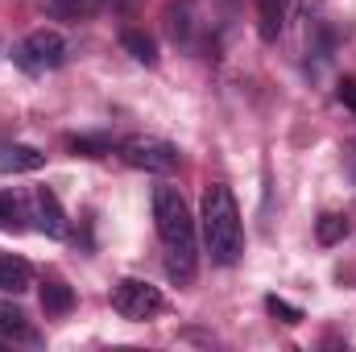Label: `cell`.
Here are the masks:
<instances>
[{
  "mask_svg": "<svg viewBox=\"0 0 356 352\" xmlns=\"http://www.w3.org/2000/svg\"><path fill=\"white\" fill-rule=\"evenodd\" d=\"M67 145H71V154H83V158H104V154H112V137H104V133L71 137Z\"/></svg>",
  "mask_w": 356,
  "mask_h": 352,
  "instance_id": "cell-15",
  "label": "cell"
},
{
  "mask_svg": "<svg viewBox=\"0 0 356 352\" xmlns=\"http://www.w3.org/2000/svg\"><path fill=\"white\" fill-rule=\"evenodd\" d=\"M120 46H124L137 63L158 67V42H154L149 33H141V29H124V33H120Z\"/></svg>",
  "mask_w": 356,
  "mask_h": 352,
  "instance_id": "cell-13",
  "label": "cell"
},
{
  "mask_svg": "<svg viewBox=\"0 0 356 352\" xmlns=\"http://www.w3.org/2000/svg\"><path fill=\"white\" fill-rule=\"evenodd\" d=\"M13 63L25 75H46V71H54V67L67 63V42L54 29H33L21 46H13Z\"/></svg>",
  "mask_w": 356,
  "mask_h": 352,
  "instance_id": "cell-3",
  "label": "cell"
},
{
  "mask_svg": "<svg viewBox=\"0 0 356 352\" xmlns=\"http://www.w3.org/2000/svg\"><path fill=\"white\" fill-rule=\"evenodd\" d=\"M104 4H108V8H112V13H129V8H133V4H137V0H104Z\"/></svg>",
  "mask_w": 356,
  "mask_h": 352,
  "instance_id": "cell-20",
  "label": "cell"
},
{
  "mask_svg": "<svg viewBox=\"0 0 356 352\" xmlns=\"http://www.w3.org/2000/svg\"><path fill=\"white\" fill-rule=\"evenodd\" d=\"M124 166L145 170V175H175L178 170V145L162 141V137H129L116 145Z\"/></svg>",
  "mask_w": 356,
  "mask_h": 352,
  "instance_id": "cell-4",
  "label": "cell"
},
{
  "mask_svg": "<svg viewBox=\"0 0 356 352\" xmlns=\"http://www.w3.org/2000/svg\"><path fill=\"white\" fill-rule=\"evenodd\" d=\"M42 307H46V315H67V311L75 307L71 286H67L63 278H46V282H42Z\"/></svg>",
  "mask_w": 356,
  "mask_h": 352,
  "instance_id": "cell-12",
  "label": "cell"
},
{
  "mask_svg": "<svg viewBox=\"0 0 356 352\" xmlns=\"http://www.w3.org/2000/svg\"><path fill=\"white\" fill-rule=\"evenodd\" d=\"M154 220H158V237L166 249V273L175 282H191L195 278V220L186 199L178 195L175 186H158L154 191Z\"/></svg>",
  "mask_w": 356,
  "mask_h": 352,
  "instance_id": "cell-1",
  "label": "cell"
},
{
  "mask_svg": "<svg viewBox=\"0 0 356 352\" xmlns=\"http://www.w3.org/2000/svg\"><path fill=\"white\" fill-rule=\"evenodd\" d=\"M336 95H340V104H344V108H353V112H356V75H344V79L336 83Z\"/></svg>",
  "mask_w": 356,
  "mask_h": 352,
  "instance_id": "cell-19",
  "label": "cell"
},
{
  "mask_svg": "<svg viewBox=\"0 0 356 352\" xmlns=\"http://www.w3.org/2000/svg\"><path fill=\"white\" fill-rule=\"evenodd\" d=\"M315 237H319V245H340V241L348 237V216L323 211V216L315 220Z\"/></svg>",
  "mask_w": 356,
  "mask_h": 352,
  "instance_id": "cell-14",
  "label": "cell"
},
{
  "mask_svg": "<svg viewBox=\"0 0 356 352\" xmlns=\"http://www.w3.org/2000/svg\"><path fill=\"white\" fill-rule=\"evenodd\" d=\"M112 307L124 319H149V315H158L166 307V298H162L158 286H149L141 278H120L116 290H112Z\"/></svg>",
  "mask_w": 356,
  "mask_h": 352,
  "instance_id": "cell-5",
  "label": "cell"
},
{
  "mask_svg": "<svg viewBox=\"0 0 356 352\" xmlns=\"http://www.w3.org/2000/svg\"><path fill=\"white\" fill-rule=\"evenodd\" d=\"M170 38L186 42L191 38V0H182L178 8H170Z\"/></svg>",
  "mask_w": 356,
  "mask_h": 352,
  "instance_id": "cell-18",
  "label": "cell"
},
{
  "mask_svg": "<svg viewBox=\"0 0 356 352\" xmlns=\"http://www.w3.org/2000/svg\"><path fill=\"white\" fill-rule=\"evenodd\" d=\"M33 286V269L25 257L0 253V294H25Z\"/></svg>",
  "mask_w": 356,
  "mask_h": 352,
  "instance_id": "cell-9",
  "label": "cell"
},
{
  "mask_svg": "<svg viewBox=\"0 0 356 352\" xmlns=\"http://www.w3.org/2000/svg\"><path fill=\"white\" fill-rule=\"evenodd\" d=\"M0 228L4 232H25L29 228V203L17 191H0Z\"/></svg>",
  "mask_w": 356,
  "mask_h": 352,
  "instance_id": "cell-10",
  "label": "cell"
},
{
  "mask_svg": "<svg viewBox=\"0 0 356 352\" xmlns=\"http://www.w3.org/2000/svg\"><path fill=\"white\" fill-rule=\"evenodd\" d=\"M42 162H46V154L33 150V145H21V141L0 145V175H29V170H38Z\"/></svg>",
  "mask_w": 356,
  "mask_h": 352,
  "instance_id": "cell-8",
  "label": "cell"
},
{
  "mask_svg": "<svg viewBox=\"0 0 356 352\" xmlns=\"http://www.w3.org/2000/svg\"><path fill=\"white\" fill-rule=\"evenodd\" d=\"M286 8H290V0H257V29L266 42H277V33L286 25Z\"/></svg>",
  "mask_w": 356,
  "mask_h": 352,
  "instance_id": "cell-11",
  "label": "cell"
},
{
  "mask_svg": "<svg viewBox=\"0 0 356 352\" xmlns=\"http://www.w3.org/2000/svg\"><path fill=\"white\" fill-rule=\"evenodd\" d=\"M46 13L58 21H79L91 13V0H46Z\"/></svg>",
  "mask_w": 356,
  "mask_h": 352,
  "instance_id": "cell-16",
  "label": "cell"
},
{
  "mask_svg": "<svg viewBox=\"0 0 356 352\" xmlns=\"http://www.w3.org/2000/svg\"><path fill=\"white\" fill-rule=\"evenodd\" d=\"M0 340L4 344H38L42 336L29 328L25 311L13 303V298H0Z\"/></svg>",
  "mask_w": 356,
  "mask_h": 352,
  "instance_id": "cell-7",
  "label": "cell"
},
{
  "mask_svg": "<svg viewBox=\"0 0 356 352\" xmlns=\"http://www.w3.org/2000/svg\"><path fill=\"white\" fill-rule=\"evenodd\" d=\"M203 245L216 265H236L245 253V228H241V207L236 195L224 182H211L203 191Z\"/></svg>",
  "mask_w": 356,
  "mask_h": 352,
  "instance_id": "cell-2",
  "label": "cell"
},
{
  "mask_svg": "<svg viewBox=\"0 0 356 352\" xmlns=\"http://www.w3.org/2000/svg\"><path fill=\"white\" fill-rule=\"evenodd\" d=\"M29 220H33L38 232L54 237V241L67 237V211H63V203H58V195L50 186H33V195H29Z\"/></svg>",
  "mask_w": 356,
  "mask_h": 352,
  "instance_id": "cell-6",
  "label": "cell"
},
{
  "mask_svg": "<svg viewBox=\"0 0 356 352\" xmlns=\"http://www.w3.org/2000/svg\"><path fill=\"white\" fill-rule=\"evenodd\" d=\"M266 311L273 315V319H282V323H302V307H294V303H286V298H277V294H269L266 298Z\"/></svg>",
  "mask_w": 356,
  "mask_h": 352,
  "instance_id": "cell-17",
  "label": "cell"
}]
</instances>
